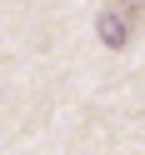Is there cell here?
<instances>
[{
	"instance_id": "obj_1",
	"label": "cell",
	"mask_w": 145,
	"mask_h": 155,
	"mask_svg": "<svg viewBox=\"0 0 145 155\" xmlns=\"http://www.w3.org/2000/svg\"><path fill=\"white\" fill-rule=\"evenodd\" d=\"M145 25V0H115V5H105L100 15H95V35H100L110 50H125V45L140 35Z\"/></svg>"
}]
</instances>
